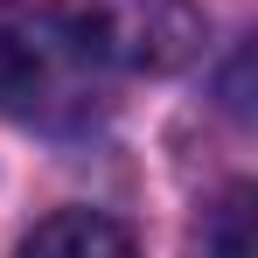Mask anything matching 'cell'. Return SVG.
Returning <instances> with one entry per match:
<instances>
[{
	"label": "cell",
	"instance_id": "obj_2",
	"mask_svg": "<svg viewBox=\"0 0 258 258\" xmlns=\"http://www.w3.org/2000/svg\"><path fill=\"white\" fill-rule=\"evenodd\" d=\"M84 28L105 63L168 77L203 56V7L196 0H91Z\"/></svg>",
	"mask_w": 258,
	"mask_h": 258
},
{
	"label": "cell",
	"instance_id": "obj_4",
	"mask_svg": "<svg viewBox=\"0 0 258 258\" xmlns=\"http://www.w3.org/2000/svg\"><path fill=\"white\" fill-rule=\"evenodd\" d=\"M203 258H258L251 251V188H230L203 230Z\"/></svg>",
	"mask_w": 258,
	"mask_h": 258
},
{
	"label": "cell",
	"instance_id": "obj_3",
	"mask_svg": "<svg viewBox=\"0 0 258 258\" xmlns=\"http://www.w3.org/2000/svg\"><path fill=\"white\" fill-rule=\"evenodd\" d=\"M14 258H140V251H133V237L112 223V216H98V210H56V216H42V223L21 237Z\"/></svg>",
	"mask_w": 258,
	"mask_h": 258
},
{
	"label": "cell",
	"instance_id": "obj_1",
	"mask_svg": "<svg viewBox=\"0 0 258 258\" xmlns=\"http://www.w3.org/2000/svg\"><path fill=\"white\" fill-rule=\"evenodd\" d=\"M105 56L84 14L56 0H0V112L35 133H91L105 119Z\"/></svg>",
	"mask_w": 258,
	"mask_h": 258
}]
</instances>
